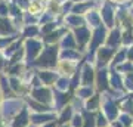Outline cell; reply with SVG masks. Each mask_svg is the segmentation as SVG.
<instances>
[{"instance_id": "obj_1", "label": "cell", "mask_w": 133, "mask_h": 127, "mask_svg": "<svg viewBox=\"0 0 133 127\" xmlns=\"http://www.w3.org/2000/svg\"><path fill=\"white\" fill-rule=\"evenodd\" d=\"M55 58H56V47H49V49H46L43 52V55L40 56V59L36 64L37 65H53L55 64Z\"/></svg>"}, {"instance_id": "obj_2", "label": "cell", "mask_w": 133, "mask_h": 127, "mask_svg": "<svg viewBox=\"0 0 133 127\" xmlns=\"http://www.w3.org/2000/svg\"><path fill=\"white\" fill-rule=\"evenodd\" d=\"M40 43L38 42H34V40H30L28 43H27V52H28V58L30 59H34V56L38 53V50H40Z\"/></svg>"}, {"instance_id": "obj_3", "label": "cell", "mask_w": 133, "mask_h": 127, "mask_svg": "<svg viewBox=\"0 0 133 127\" xmlns=\"http://www.w3.org/2000/svg\"><path fill=\"white\" fill-rule=\"evenodd\" d=\"M33 96H34L36 99H38V101H43V102H48L49 99H50V96H49V92H48V90H42V89L34 90Z\"/></svg>"}, {"instance_id": "obj_4", "label": "cell", "mask_w": 133, "mask_h": 127, "mask_svg": "<svg viewBox=\"0 0 133 127\" xmlns=\"http://www.w3.org/2000/svg\"><path fill=\"white\" fill-rule=\"evenodd\" d=\"M87 38H89V31H87V30H86V28L77 30V40H78L80 44L86 43V42H87Z\"/></svg>"}, {"instance_id": "obj_5", "label": "cell", "mask_w": 133, "mask_h": 127, "mask_svg": "<svg viewBox=\"0 0 133 127\" xmlns=\"http://www.w3.org/2000/svg\"><path fill=\"white\" fill-rule=\"evenodd\" d=\"M24 124H27V112H25V109L21 112V115L16 118V121H15L14 126H15V127H22Z\"/></svg>"}, {"instance_id": "obj_6", "label": "cell", "mask_w": 133, "mask_h": 127, "mask_svg": "<svg viewBox=\"0 0 133 127\" xmlns=\"http://www.w3.org/2000/svg\"><path fill=\"white\" fill-rule=\"evenodd\" d=\"M12 28H10V24L5 19H0V33H10Z\"/></svg>"}, {"instance_id": "obj_7", "label": "cell", "mask_w": 133, "mask_h": 127, "mask_svg": "<svg viewBox=\"0 0 133 127\" xmlns=\"http://www.w3.org/2000/svg\"><path fill=\"white\" fill-rule=\"evenodd\" d=\"M102 38H104V30H98L96 34H95V38H93V43H92V47L98 46V43H99Z\"/></svg>"}, {"instance_id": "obj_8", "label": "cell", "mask_w": 133, "mask_h": 127, "mask_svg": "<svg viewBox=\"0 0 133 127\" xmlns=\"http://www.w3.org/2000/svg\"><path fill=\"white\" fill-rule=\"evenodd\" d=\"M92 77H93V74H92V70L89 68V66H86V70H84V84H89L92 81Z\"/></svg>"}, {"instance_id": "obj_9", "label": "cell", "mask_w": 133, "mask_h": 127, "mask_svg": "<svg viewBox=\"0 0 133 127\" xmlns=\"http://www.w3.org/2000/svg\"><path fill=\"white\" fill-rule=\"evenodd\" d=\"M112 53V50H105V49H102L101 50V56H99V59H101V64H105L107 62V59H108V56Z\"/></svg>"}, {"instance_id": "obj_10", "label": "cell", "mask_w": 133, "mask_h": 127, "mask_svg": "<svg viewBox=\"0 0 133 127\" xmlns=\"http://www.w3.org/2000/svg\"><path fill=\"white\" fill-rule=\"evenodd\" d=\"M40 77H42V78L46 81V83H50V81L55 78V75L50 74V72H40Z\"/></svg>"}, {"instance_id": "obj_11", "label": "cell", "mask_w": 133, "mask_h": 127, "mask_svg": "<svg viewBox=\"0 0 133 127\" xmlns=\"http://www.w3.org/2000/svg\"><path fill=\"white\" fill-rule=\"evenodd\" d=\"M50 118L52 117H49V115H36V117H33V120L36 123H42V121H48Z\"/></svg>"}, {"instance_id": "obj_12", "label": "cell", "mask_w": 133, "mask_h": 127, "mask_svg": "<svg viewBox=\"0 0 133 127\" xmlns=\"http://www.w3.org/2000/svg\"><path fill=\"white\" fill-rule=\"evenodd\" d=\"M104 18L107 19V22L111 24V10H109V8H105L104 9Z\"/></svg>"}, {"instance_id": "obj_13", "label": "cell", "mask_w": 133, "mask_h": 127, "mask_svg": "<svg viewBox=\"0 0 133 127\" xmlns=\"http://www.w3.org/2000/svg\"><path fill=\"white\" fill-rule=\"evenodd\" d=\"M64 46H66V47H72V46H74L72 38H71V37H66L65 40H64Z\"/></svg>"}, {"instance_id": "obj_14", "label": "cell", "mask_w": 133, "mask_h": 127, "mask_svg": "<svg viewBox=\"0 0 133 127\" xmlns=\"http://www.w3.org/2000/svg\"><path fill=\"white\" fill-rule=\"evenodd\" d=\"M112 38H109V43L111 44H117V40H118V33L115 31V33H112V36H111Z\"/></svg>"}, {"instance_id": "obj_15", "label": "cell", "mask_w": 133, "mask_h": 127, "mask_svg": "<svg viewBox=\"0 0 133 127\" xmlns=\"http://www.w3.org/2000/svg\"><path fill=\"white\" fill-rule=\"evenodd\" d=\"M99 83H101V87H102V86L105 87V83H107V78H105V72H104V71H102V72L99 74Z\"/></svg>"}, {"instance_id": "obj_16", "label": "cell", "mask_w": 133, "mask_h": 127, "mask_svg": "<svg viewBox=\"0 0 133 127\" xmlns=\"http://www.w3.org/2000/svg\"><path fill=\"white\" fill-rule=\"evenodd\" d=\"M87 6H89V3H87V5H80V6H76V8H74V12H81V10H84L86 8H87Z\"/></svg>"}, {"instance_id": "obj_17", "label": "cell", "mask_w": 133, "mask_h": 127, "mask_svg": "<svg viewBox=\"0 0 133 127\" xmlns=\"http://www.w3.org/2000/svg\"><path fill=\"white\" fill-rule=\"evenodd\" d=\"M70 22L71 24H76V25H78V24H81V19L77 18V16H72V18H70Z\"/></svg>"}, {"instance_id": "obj_18", "label": "cell", "mask_w": 133, "mask_h": 127, "mask_svg": "<svg viewBox=\"0 0 133 127\" xmlns=\"http://www.w3.org/2000/svg\"><path fill=\"white\" fill-rule=\"evenodd\" d=\"M36 33H37V30L34 28V27H33V28H27V31H25V34H27V36H34Z\"/></svg>"}, {"instance_id": "obj_19", "label": "cell", "mask_w": 133, "mask_h": 127, "mask_svg": "<svg viewBox=\"0 0 133 127\" xmlns=\"http://www.w3.org/2000/svg\"><path fill=\"white\" fill-rule=\"evenodd\" d=\"M8 14V8L6 5H0V15H6Z\"/></svg>"}, {"instance_id": "obj_20", "label": "cell", "mask_w": 133, "mask_h": 127, "mask_svg": "<svg viewBox=\"0 0 133 127\" xmlns=\"http://www.w3.org/2000/svg\"><path fill=\"white\" fill-rule=\"evenodd\" d=\"M86 120H87V124H86V127H93V118H92V117H87Z\"/></svg>"}, {"instance_id": "obj_21", "label": "cell", "mask_w": 133, "mask_h": 127, "mask_svg": "<svg viewBox=\"0 0 133 127\" xmlns=\"http://www.w3.org/2000/svg\"><path fill=\"white\" fill-rule=\"evenodd\" d=\"M2 83H3V87H5V90H6V92H9V86H8V83H6V80H5V78H2Z\"/></svg>"}, {"instance_id": "obj_22", "label": "cell", "mask_w": 133, "mask_h": 127, "mask_svg": "<svg viewBox=\"0 0 133 127\" xmlns=\"http://www.w3.org/2000/svg\"><path fill=\"white\" fill-rule=\"evenodd\" d=\"M21 55H22V52H21V50H19V52L16 53V55H15L14 58H12V62H15V61H16V59H18V58H21Z\"/></svg>"}, {"instance_id": "obj_23", "label": "cell", "mask_w": 133, "mask_h": 127, "mask_svg": "<svg viewBox=\"0 0 133 127\" xmlns=\"http://www.w3.org/2000/svg\"><path fill=\"white\" fill-rule=\"evenodd\" d=\"M12 87H14L15 90H16V89L19 87V84H18V81H16V80H12Z\"/></svg>"}, {"instance_id": "obj_24", "label": "cell", "mask_w": 133, "mask_h": 127, "mask_svg": "<svg viewBox=\"0 0 133 127\" xmlns=\"http://www.w3.org/2000/svg\"><path fill=\"white\" fill-rule=\"evenodd\" d=\"M70 117V109H66V112L62 115V121H65V118H68Z\"/></svg>"}, {"instance_id": "obj_25", "label": "cell", "mask_w": 133, "mask_h": 127, "mask_svg": "<svg viewBox=\"0 0 133 127\" xmlns=\"http://www.w3.org/2000/svg\"><path fill=\"white\" fill-rule=\"evenodd\" d=\"M18 5H21V6H28V3H27V0H18Z\"/></svg>"}, {"instance_id": "obj_26", "label": "cell", "mask_w": 133, "mask_h": 127, "mask_svg": "<svg viewBox=\"0 0 133 127\" xmlns=\"http://www.w3.org/2000/svg\"><path fill=\"white\" fill-rule=\"evenodd\" d=\"M65 83H66L65 80H61V81H59V87H65V86H66Z\"/></svg>"}, {"instance_id": "obj_27", "label": "cell", "mask_w": 133, "mask_h": 127, "mask_svg": "<svg viewBox=\"0 0 133 127\" xmlns=\"http://www.w3.org/2000/svg\"><path fill=\"white\" fill-rule=\"evenodd\" d=\"M10 42V38H8V40H2L0 42V46H3V44H6V43H9Z\"/></svg>"}, {"instance_id": "obj_28", "label": "cell", "mask_w": 133, "mask_h": 127, "mask_svg": "<svg viewBox=\"0 0 133 127\" xmlns=\"http://www.w3.org/2000/svg\"><path fill=\"white\" fill-rule=\"evenodd\" d=\"M18 71H19V66H15L14 70H12V72H14V74H18Z\"/></svg>"}, {"instance_id": "obj_29", "label": "cell", "mask_w": 133, "mask_h": 127, "mask_svg": "<svg viewBox=\"0 0 133 127\" xmlns=\"http://www.w3.org/2000/svg\"><path fill=\"white\" fill-rule=\"evenodd\" d=\"M0 65H2V58H0Z\"/></svg>"}]
</instances>
